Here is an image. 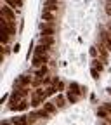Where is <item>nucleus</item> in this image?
Returning <instances> with one entry per match:
<instances>
[{"label": "nucleus", "instance_id": "obj_1", "mask_svg": "<svg viewBox=\"0 0 111 125\" xmlns=\"http://www.w3.org/2000/svg\"><path fill=\"white\" fill-rule=\"evenodd\" d=\"M2 18H5V19H10V21H14L16 14H14V10H12V7H10V5H4V7H2Z\"/></svg>", "mask_w": 111, "mask_h": 125}, {"label": "nucleus", "instance_id": "obj_2", "mask_svg": "<svg viewBox=\"0 0 111 125\" xmlns=\"http://www.w3.org/2000/svg\"><path fill=\"white\" fill-rule=\"evenodd\" d=\"M47 62V54H33V66H43Z\"/></svg>", "mask_w": 111, "mask_h": 125}, {"label": "nucleus", "instance_id": "obj_3", "mask_svg": "<svg viewBox=\"0 0 111 125\" xmlns=\"http://www.w3.org/2000/svg\"><path fill=\"white\" fill-rule=\"evenodd\" d=\"M101 43H104L108 49L111 51V35H109V31H106V30L101 31Z\"/></svg>", "mask_w": 111, "mask_h": 125}, {"label": "nucleus", "instance_id": "obj_4", "mask_svg": "<svg viewBox=\"0 0 111 125\" xmlns=\"http://www.w3.org/2000/svg\"><path fill=\"white\" fill-rule=\"evenodd\" d=\"M42 35H54V23H43L42 26Z\"/></svg>", "mask_w": 111, "mask_h": 125}, {"label": "nucleus", "instance_id": "obj_5", "mask_svg": "<svg viewBox=\"0 0 111 125\" xmlns=\"http://www.w3.org/2000/svg\"><path fill=\"white\" fill-rule=\"evenodd\" d=\"M31 83V78L28 76V75H21L19 78H18V82H16V87H26V85H30Z\"/></svg>", "mask_w": 111, "mask_h": 125}, {"label": "nucleus", "instance_id": "obj_6", "mask_svg": "<svg viewBox=\"0 0 111 125\" xmlns=\"http://www.w3.org/2000/svg\"><path fill=\"white\" fill-rule=\"evenodd\" d=\"M57 7H59V2H57V0H47L45 5H43V9L52 10V12H56V10H57Z\"/></svg>", "mask_w": 111, "mask_h": 125}, {"label": "nucleus", "instance_id": "obj_7", "mask_svg": "<svg viewBox=\"0 0 111 125\" xmlns=\"http://www.w3.org/2000/svg\"><path fill=\"white\" fill-rule=\"evenodd\" d=\"M42 19H43V21H47V23H54V12H52V10L43 9V12H42Z\"/></svg>", "mask_w": 111, "mask_h": 125}, {"label": "nucleus", "instance_id": "obj_8", "mask_svg": "<svg viewBox=\"0 0 111 125\" xmlns=\"http://www.w3.org/2000/svg\"><path fill=\"white\" fill-rule=\"evenodd\" d=\"M12 123H14V125H28L30 122H28V116L21 115V116H14V118H12Z\"/></svg>", "mask_w": 111, "mask_h": 125}, {"label": "nucleus", "instance_id": "obj_9", "mask_svg": "<svg viewBox=\"0 0 111 125\" xmlns=\"http://www.w3.org/2000/svg\"><path fill=\"white\" fill-rule=\"evenodd\" d=\"M40 43H43V45H47V47H50V45L54 43V35H42Z\"/></svg>", "mask_w": 111, "mask_h": 125}, {"label": "nucleus", "instance_id": "obj_10", "mask_svg": "<svg viewBox=\"0 0 111 125\" xmlns=\"http://www.w3.org/2000/svg\"><path fill=\"white\" fill-rule=\"evenodd\" d=\"M9 38H10V33H9L5 28H0V42L5 45V43L9 42Z\"/></svg>", "mask_w": 111, "mask_h": 125}, {"label": "nucleus", "instance_id": "obj_11", "mask_svg": "<svg viewBox=\"0 0 111 125\" xmlns=\"http://www.w3.org/2000/svg\"><path fill=\"white\" fill-rule=\"evenodd\" d=\"M43 109H45L49 115H54L56 109H57V106H56V103H43Z\"/></svg>", "mask_w": 111, "mask_h": 125}, {"label": "nucleus", "instance_id": "obj_12", "mask_svg": "<svg viewBox=\"0 0 111 125\" xmlns=\"http://www.w3.org/2000/svg\"><path fill=\"white\" fill-rule=\"evenodd\" d=\"M42 103H43V99L38 96L37 92H33V96H31V106H33V108H38Z\"/></svg>", "mask_w": 111, "mask_h": 125}, {"label": "nucleus", "instance_id": "obj_13", "mask_svg": "<svg viewBox=\"0 0 111 125\" xmlns=\"http://www.w3.org/2000/svg\"><path fill=\"white\" fill-rule=\"evenodd\" d=\"M5 4L10 5L12 9H21L23 7V0H5Z\"/></svg>", "mask_w": 111, "mask_h": 125}, {"label": "nucleus", "instance_id": "obj_14", "mask_svg": "<svg viewBox=\"0 0 111 125\" xmlns=\"http://www.w3.org/2000/svg\"><path fill=\"white\" fill-rule=\"evenodd\" d=\"M68 101L70 103H76L78 99H80V94H78V92H73V90H68Z\"/></svg>", "mask_w": 111, "mask_h": 125}, {"label": "nucleus", "instance_id": "obj_15", "mask_svg": "<svg viewBox=\"0 0 111 125\" xmlns=\"http://www.w3.org/2000/svg\"><path fill=\"white\" fill-rule=\"evenodd\" d=\"M26 108H28V103H26V101L23 99V101H21L19 104H16V106H14L12 109H14V111H18V109H19V111H23V109H26Z\"/></svg>", "mask_w": 111, "mask_h": 125}, {"label": "nucleus", "instance_id": "obj_16", "mask_svg": "<svg viewBox=\"0 0 111 125\" xmlns=\"http://www.w3.org/2000/svg\"><path fill=\"white\" fill-rule=\"evenodd\" d=\"M70 90H73V92H78V94L82 96V87L78 85L76 82H71V83H70Z\"/></svg>", "mask_w": 111, "mask_h": 125}, {"label": "nucleus", "instance_id": "obj_17", "mask_svg": "<svg viewBox=\"0 0 111 125\" xmlns=\"http://www.w3.org/2000/svg\"><path fill=\"white\" fill-rule=\"evenodd\" d=\"M66 99H68V97H64V96H57V97H56V106H57V108H62V106H64V103H66Z\"/></svg>", "mask_w": 111, "mask_h": 125}, {"label": "nucleus", "instance_id": "obj_18", "mask_svg": "<svg viewBox=\"0 0 111 125\" xmlns=\"http://www.w3.org/2000/svg\"><path fill=\"white\" fill-rule=\"evenodd\" d=\"M92 66H94V68H97L99 71H101V70L104 68V64H102V61H99V59H94V61H92Z\"/></svg>", "mask_w": 111, "mask_h": 125}, {"label": "nucleus", "instance_id": "obj_19", "mask_svg": "<svg viewBox=\"0 0 111 125\" xmlns=\"http://www.w3.org/2000/svg\"><path fill=\"white\" fill-rule=\"evenodd\" d=\"M90 75H92V78H94V80H97V78H99V70L97 68H90Z\"/></svg>", "mask_w": 111, "mask_h": 125}, {"label": "nucleus", "instance_id": "obj_20", "mask_svg": "<svg viewBox=\"0 0 111 125\" xmlns=\"http://www.w3.org/2000/svg\"><path fill=\"white\" fill-rule=\"evenodd\" d=\"M97 115L102 116V118H106V116H108V109H106V108H99V109H97Z\"/></svg>", "mask_w": 111, "mask_h": 125}, {"label": "nucleus", "instance_id": "obj_21", "mask_svg": "<svg viewBox=\"0 0 111 125\" xmlns=\"http://www.w3.org/2000/svg\"><path fill=\"white\" fill-rule=\"evenodd\" d=\"M45 90H47V96H52V94H56V90H57V87H47Z\"/></svg>", "mask_w": 111, "mask_h": 125}, {"label": "nucleus", "instance_id": "obj_22", "mask_svg": "<svg viewBox=\"0 0 111 125\" xmlns=\"http://www.w3.org/2000/svg\"><path fill=\"white\" fill-rule=\"evenodd\" d=\"M45 73H47V68H45V66H42V68H40V70L37 71V76H40V78H42V76H43Z\"/></svg>", "mask_w": 111, "mask_h": 125}, {"label": "nucleus", "instance_id": "obj_23", "mask_svg": "<svg viewBox=\"0 0 111 125\" xmlns=\"http://www.w3.org/2000/svg\"><path fill=\"white\" fill-rule=\"evenodd\" d=\"M89 52H90L92 57H96V56H97V47H90V51H89Z\"/></svg>", "mask_w": 111, "mask_h": 125}, {"label": "nucleus", "instance_id": "obj_24", "mask_svg": "<svg viewBox=\"0 0 111 125\" xmlns=\"http://www.w3.org/2000/svg\"><path fill=\"white\" fill-rule=\"evenodd\" d=\"M106 12H108V16H111V4L106 5Z\"/></svg>", "mask_w": 111, "mask_h": 125}, {"label": "nucleus", "instance_id": "obj_25", "mask_svg": "<svg viewBox=\"0 0 111 125\" xmlns=\"http://www.w3.org/2000/svg\"><path fill=\"white\" fill-rule=\"evenodd\" d=\"M108 31H109V35H111V24H108Z\"/></svg>", "mask_w": 111, "mask_h": 125}, {"label": "nucleus", "instance_id": "obj_26", "mask_svg": "<svg viewBox=\"0 0 111 125\" xmlns=\"http://www.w3.org/2000/svg\"><path fill=\"white\" fill-rule=\"evenodd\" d=\"M108 94H111V89H108Z\"/></svg>", "mask_w": 111, "mask_h": 125}, {"label": "nucleus", "instance_id": "obj_27", "mask_svg": "<svg viewBox=\"0 0 111 125\" xmlns=\"http://www.w3.org/2000/svg\"><path fill=\"white\" fill-rule=\"evenodd\" d=\"M2 125H9V123H7V122H4V123H2Z\"/></svg>", "mask_w": 111, "mask_h": 125}]
</instances>
